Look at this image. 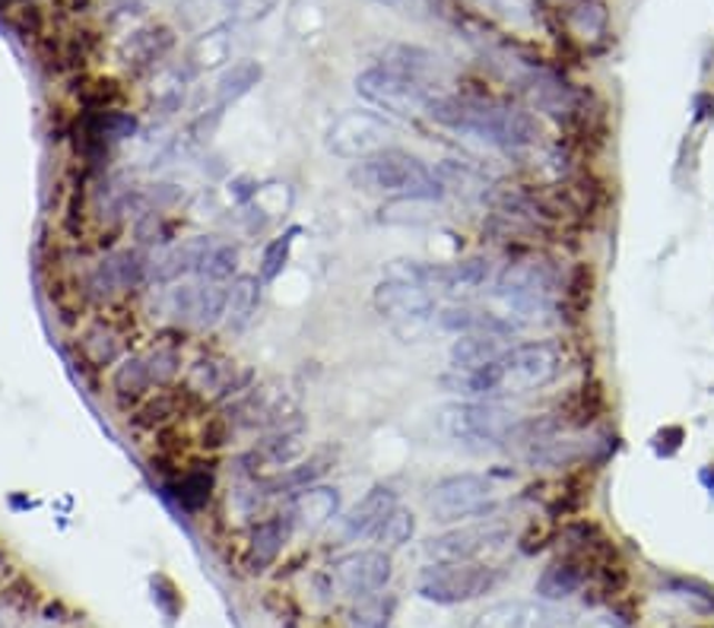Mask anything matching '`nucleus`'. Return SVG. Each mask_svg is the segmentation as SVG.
Here are the masks:
<instances>
[{"label": "nucleus", "mask_w": 714, "mask_h": 628, "mask_svg": "<svg viewBox=\"0 0 714 628\" xmlns=\"http://www.w3.org/2000/svg\"><path fill=\"white\" fill-rule=\"evenodd\" d=\"M563 375V353L556 343L534 340L508 346L496 362H489L477 372H448L441 384L463 400H496L508 394H530L552 384Z\"/></svg>", "instance_id": "1"}, {"label": "nucleus", "mask_w": 714, "mask_h": 628, "mask_svg": "<svg viewBox=\"0 0 714 628\" xmlns=\"http://www.w3.org/2000/svg\"><path fill=\"white\" fill-rule=\"evenodd\" d=\"M426 118L505 153H521L540 140V125L530 111L486 96H432Z\"/></svg>", "instance_id": "2"}, {"label": "nucleus", "mask_w": 714, "mask_h": 628, "mask_svg": "<svg viewBox=\"0 0 714 628\" xmlns=\"http://www.w3.org/2000/svg\"><path fill=\"white\" fill-rule=\"evenodd\" d=\"M350 185L362 194H379L391 200H441V188L436 168H429L417 153L400 147H384L350 166Z\"/></svg>", "instance_id": "3"}, {"label": "nucleus", "mask_w": 714, "mask_h": 628, "mask_svg": "<svg viewBox=\"0 0 714 628\" xmlns=\"http://www.w3.org/2000/svg\"><path fill=\"white\" fill-rule=\"evenodd\" d=\"M556 295H559V276L544 261H511L492 279V298L518 327L547 321L549 314L556 312Z\"/></svg>", "instance_id": "4"}, {"label": "nucleus", "mask_w": 714, "mask_h": 628, "mask_svg": "<svg viewBox=\"0 0 714 628\" xmlns=\"http://www.w3.org/2000/svg\"><path fill=\"white\" fill-rule=\"evenodd\" d=\"M518 413L496 400H451L436 410V429L441 439L470 451H486L508 444Z\"/></svg>", "instance_id": "5"}, {"label": "nucleus", "mask_w": 714, "mask_h": 628, "mask_svg": "<svg viewBox=\"0 0 714 628\" xmlns=\"http://www.w3.org/2000/svg\"><path fill=\"white\" fill-rule=\"evenodd\" d=\"M429 514L439 523H461V521H480L486 514H496L499 504V489L496 480L486 473H451L441 477L429 495Z\"/></svg>", "instance_id": "6"}, {"label": "nucleus", "mask_w": 714, "mask_h": 628, "mask_svg": "<svg viewBox=\"0 0 714 628\" xmlns=\"http://www.w3.org/2000/svg\"><path fill=\"white\" fill-rule=\"evenodd\" d=\"M496 585V568L483 562H432L417 578V593L439 607H461L486 597Z\"/></svg>", "instance_id": "7"}, {"label": "nucleus", "mask_w": 714, "mask_h": 628, "mask_svg": "<svg viewBox=\"0 0 714 628\" xmlns=\"http://www.w3.org/2000/svg\"><path fill=\"white\" fill-rule=\"evenodd\" d=\"M182 372V353L175 346H153L147 353H130L111 372V391L121 403H140L149 391L168 387Z\"/></svg>", "instance_id": "8"}, {"label": "nucleus", "mask_w": 714, "mask_h": 628, "mask_svg": "<svg viewBox=\"0 0 714 628\" xmlns=\"http://www.w3.org/2000/svg\"><path fill=\"white\" fill-rule=\"evenodd\" d=\"M356 92L372 102L388 115H400V118H410V115H426V108L432 102V84H422L413 80L407 73H398L391 67H369L356 77Z\"/></svg>", "instance_id": "9"}, {"label": "nucleus", "mask_w": 714, "mask_h": 628, "mask_svg": "<svg viewBox=\"0 0 714 628\" xmlns=\"http://www.w3.org/2000/svg\"><path fill=\"white\" fill-rule=\"evenodd\" d=\"M394 137H398V127L391 118L369 108H356V111H343L334 125L327 127V149L340 159L359 163L379 149L394 147L391 144Z\"/></svg>", "instance_id": "10"}, {"label": "nucleus", "mask_w": 714, "mask_h": 628, "mask_svg": "<svg viewBox=\"0 0 714 628\" xmlns=\"http://www.w3.org/2000/svg\"><path fill=\"white\" fill-rule=\"evenodd\" d=\"M394 575V562L388 549H353L331 566L336 590L350 600H365L381 593Z\"/></svg>", "instance_id": "11"}, {"label": "nucleus", "mask_w": 714, "mask_h": 628, "mask_svg": "<svg viewBox=\"0 0 714 628\" xmlns=\"http://www.w3.org/2000/svg\"><path fill=\"white\" fill-rule=\"evenodd\" d=\"M372 302L381 317H388L394 327H417L426 321H436L439 314V295L398 276H384L372 293Z\"/></svg>", "instance_id": "12"}, {"label": "nucleus", "mask_w": 714, "mask_h": 628, "mask_svg": "<svg viewBox=\"0 0 714 628\" xmlns=\"http://www.w3.org/2000/svg\"><path fill=\"white\" fill-rule=\"evenodd\" d=\"M508 537L502 523H463L426 540V556L432 562H480V556L508 543Z\"/></svg>", "instance_id": "13"}, {"label": "nucleus", "mask_w": 714, "mask_h": 628, "mask_svg": "<svg viewBox=\"0 0 714 628\" xmlns=\"http://www.w3.org/2000/svg\"><path fill=\"white\" fill-rule=\"evenodd\" d=\"M248 387H252V372H245L242 365L223 356L197 359L182 384L188 400H200V403H229Z\"/></svg>", "instance_id": "14"}, {"label": "nucleus", "mask_w": 714, "mask_h": 628, "mask_svg": "<svg viewBox=\"0 0 714 628\" xmlns=\"http://www.w3.org/2000/svg\"><path fill=\"white\" fill-rule=\"evenodd\" d=\"M144 279H149V261L140 252H111L102 261L92 264L86 273V293L92 298H118V295L137 290Z\"/></svg>", "instance_id": "15"}, {"label": "nucleus", "mask_w": 714, "mask_h": 628, "mask_svg": "<svg viewBox=\"0 0 714 628\" xmlns=\"http://www.w3.org/2000/svg\"><path fill=\"white\" fill-rule=\"evenodd\" d=\"M398 492L391 485H372L343 518H336V540L340 543H359L369 540L388 521V514L398 508Z\"/></svg>", "instance_id": "16"}, {"label": "nucleus", "mask_w": 714, "mask_h": 628, "mask_svg": "<svg viewBox=\"0 0 714 628\" xmlns=\"http://www.w3.org/2000/svg\"><path fill=\"white\" fill-rule=\"evenodd\" d=\"M566 616L547 600H499L486 607L473 628H563Z\"/></svg>", "instance_id": "17"}, {"label": "nucleus", "mask_w": 714, "mask_h": 628, "mask_svg": "<svg viewBox=\"0 0 714 628\" xmlns=\"http://www.w3.org/2000/svg\"><path fill=\"white\" fill-rule=\"evenodd\" d=\"M286 518L293 523L295 533H317V530L331 527L340 518V489L324 485V482L299 489L290 499Z\"/></svg>", "instance_id": "18"}, {"label": "nucleus", "mask_w": 714, "mask_h": 628, "mask_svg": "<svg viewBox=\"0 0 714 628\" xmlns=\"http://www.w3.org/2000/svg\"><path fill=\"white\" fill-rule=\"evenodd\" d=\"M213 245H216L213 235H194V238L172 245L159 257L149 261V279L159 286H172V283L188 279V276H197Z\"/></svg>", "instance_id": "19"}, {"label": "nucleus", "mask_w": 714, "mask_h": 628, "mask_svg": "<svg viewBox=\"0 0 714 628\" xmlns=\"http://www.w3.org/2000/svg\"><path fill=\"white\" fill-rule=\"evenodd\" d=\"M436 324H439V331L444 334H496V336H508L518 331V324L511 321V317H505V314L496 312H486V308H473V305H461V302H454V305H444L436 314Z\"/></svg>", "instance_id": "20"}, {"label": "nucleus", "mask_w": 714, "mask_h": 628, "mask_svg": "<svg viewBox=\"0 0 714 628\" xmlns=\"http://www.w3.org/2000/svg\"><path fill=\"white\" fill-rule=\"evenodd\" d=\"M261 295H264V279L257 273H238L229 283V295H226V331L229 334H245L252 327V321L261 312Z\"/></svg>", "instance_id": "21"}, {"label": "nucleus", "mask_w": 714, "mask_h": 628, "mask_svg": "<svg viewBox=\"0 0 714 628\" xmlns=\"http://www.w3.org/2000/svg\"><path fill=\"white\" fill-rule=\"evenodd\" d=\"M588 581V568L581 559L568 556V559H556L544 568V575L537 578L534 593L537 600H547V604H563L568 597H575Z\"/></svg>", "instance_id": "22"}, {"label": "nucleus", "mask_w": 714, "mask_h": 628, "mask_svg": "<svg viewBox=\"0 0 714 628\" xmlns=\"http://www.w3.org/2000/svg\"><path fill=\"white\" fill-rule=\"evenodd\" d=\"M293 533V523L286 514H274V518H264L252 527V540H248V571H264L267 566H274L276 556L283 552V546Z\"/></svg>", "instance_id": "23"}, {"label": "nucleus", "mask_w": 714, "mask_h": 628, "mask_svg": "<svg viewBox=\"0 0 714 628\" xmlns=\"http://www.w3.org/2000/svg\"><path fill=\"white\" fill-rule=\"evenodd\" d=\"M508 346H511V343H508L505 336L496 334L454 336V343H451V350H448V362H451L454 372H477V369H483L489 362H496Z\"/></svg>", "instance_id": "24"}, {"label": "nucleus", "mask_w": 714, "mask_h": 628, "mask_svg": "<svg viewBox=\"0 0 714 628\" xmlns=\"http://www.w3.org/2000/svg\"><path fill=\"white\" fill-rule=\"evenodd\" d=\"M525 92L530 96V102L537 105V108H544V111L556 115V118H568V115L578 108L575 89H571L566 80H559L556 73H549V70H534V73H527Z\"/></svg>", "instance_id": "25"}, {"label": "nucleus", "mask_w": 714, "mask_h": 628, "mask_svg": "<svg viewBox=\"0 0 714 628\" xmlns=\"http://www.w3.org/2000/svg\"><path fill=\"white\" fill-rule=\"evenodd\" d=\"M213 489H216V473H213L211 463H190L168 482V495L188 514H197L200 508H207Z\"/></svg>", "instance_id": "26"}, {"label": "nucleus", "mask_w": 714, "mask_h": 628, "mask_svg": "<svg viewBox=\"0 0 714 628\" xmlns=\"http://www.w3.org/2000/svg\"><path fill=\"white\" fill-rule=\"evenodd\" d=\"M261 77H264V70H261V63L257 61H238L232 63L229 70L216 80L213 86V111L219 115L223 108H229L235 105L242 96H248L254 86L261 84Z\"/></svg>", "instance_id": "27"}, {"label": "nucleus", "mask_w": 714, "mask_h": 628, "mask_svg": "<svg viewBox=\"0 0 714 628\" xmlns=\"http://www.w3.org/2000/svg\"><path fill=\"white\" fill-rule=\"evenodd\" d=\"M80 353L86 356V362L92 369H108L115 362L125 359V343H121V334L106 324V321H96L86 327V334L80 336Z\"/></svg>", "instance_id": "28"}, {"label": "nucleus", "mask_w": 714, "mask_h": 628, "mask_svg": "<svg viewBox=\"0 0 714 628\" xmlns=\"http://www.w3.org/2000/svg\"><path fill=\"white\" fill-rule=\"evenodd\" d=\"M379 63L398 70V73H407L413 80H422V84H432V77L439 70V58L420 45H391V48H384Z\"/></svg>", "instance_id": "29"}, {"label": "nucleus", "mask_w": 714, "mask_h": 628, "mask_svg": "<svg viewBox=\"0 0 714 628\" xmlns=\"http://www.w3.org/2000/svg\"><path fill=\"white\" fill-rule=\"evenodd\" d=\"M436 175H439L444 194L454 190V194H463V197H483L486 200V194L492 188L480 168L467 166L461 159H441L436 166Z\"/></svg>", "instance_id": "30"}, {"label": "nucleus", "mask_w": 714, "mask_h": 628, "mask_svg": "<svg viewBox=\"0 0 714 628\" xmlns=\"http://www.w3.org/2000/svg\"><path fill=\"white\" fill-rule=\"evenodd\" d=\"M185 400H188V394L182 387L178 391L175 387H159L156 398L144 400V406L134 413V422L144 425V429H159V425H166L168 419H175L182 413Z\"/></svg>", "instance_id": "31"}, {"label": "nucleus", "mask_w": 714, "mask_h": 628, "mask_svg": "<svg viewBox=\"0 0 714 628\" xmlns=\"http://www.w3.org/2000/svg\"><path fill=\"white\" fill-rule=\"evenodd\" d=\"M394 612H398V597L381 590V593H375V597L356 600V607L350 609V616H346V626L350 628H391V622H394Z\"/></svg>", "instance_id": "32"}, {"label": "nucleus", "mask_w": 714, "mask_h": 628, "mask_svg": "<svg viewBox=\"0 0 714 628\" xmlns=\"http://www.w3.org/2000/svg\"><path fill=\"white\" fill-rule=\"evenodd\" d=\"M168 48H172V32L163 29V26L134 32V36H130V61L127 63H134V67H149V63L159 61Z\"/></svg>", "instance_id": "33"}, {"label": "nucleus", "mask_w": 714, "mask_h": 628, "mask_svg": "<svg viewBox=\"0 0 714 628\" xmlns=\"http://www.w3.org/2000/svg\"><path fill=\"white\" fill-rule=\"evenodd\" d=\"M299 226L293 229H286L283 235H276L271 238L267 245H264V254H261V264H257V276L264 279V283H274L280 273L286 271V264H290V254H293L295 245V235H299Z\"/></svg>", "instance_id": "34"}, {"label": "nucleus", "mask_w": 714, "mask_h": 628, "mask_svg": "<svg viewBox=\"0 0 714 628\" xmlns=\"http://www.w3.org/2000/svg\"><path fill=\"white\" fill-rule=\"evenodd\" d=\"M238 261H242V252L238 245H213L204 267H200V279H211V283H232L238 276Z\"/></svg>", "instance_id": "35"}, {"label": "nucleus", "mask_w": 714, "mask_h": 628, "mask_svg": "<svg viewBox=\"0 0 714 628\" xmlns=\"http://www.w3.org/2000/svg\"><path fill=\"white\" fill-rule=\"evenodd\" d=\"M413 533H417V518H413V511H407V508H394L391 514H388V521L381 523V530L375 533V540L381 543V549H400V546H407L413 540Z\"/></svg>", "instance_id": "36"}, {"label": "nucleus", "mask_w": 714, "mask_h": 628, "mask_svg": "<svg viewBox=\"0 0 714 628\" xmlns=\"http://www.w3.org/2000/svg\"><path fill=\"white\" fill-rule=\"evenodd\" d=\"M190 61H194V67H216V63L229 61V36H226V29H207L190 48Z\"/></svg>", "instance_id": "37"}, {"label": "nucleus", "mask_w": 714, "mask_h": 628, "mask_svg": "<svg viewBox=\"0 0 714 628\" xmlns=\"http://www.w3.org/2000/svg\"><path fill=\"white\" fill-rule=\"evenodd\" d=\"M149 587H153V604L163 609V616H166L168 622H175V616L182 612V593H178V587L172 585L166 575H153Z\"/></svg>", "instance_id": "38"}, {"label": "nucleus", "mask_w": 714, "mask_h": 628, "mask_svg": "<svg viewBox=\"0 0 714 628\" xmlns=\"http://www.w3.org/2000/svg\"><path fill=\"white\" fill-rule=\"evenodd\" d=\"M226 7H229L235 20L252 22V20H261V17H267V13L276 7V0H226Z\"/></svg>", "instance_id": "39"}, {"label": "nucleus", "mask_w": 714, "mask_h": 628, "mask_svg": "<svg viewBox=\"0 0 714 628\" xmlns=\"http://www.w3.org/2000/svg\"><path fill=\"white\" fill-rule=\"evenodd\" d=\"M581 628H626L616 616H594L590 622H585Z\"/></svg>", "instance_id": "40"}]
</instances>
